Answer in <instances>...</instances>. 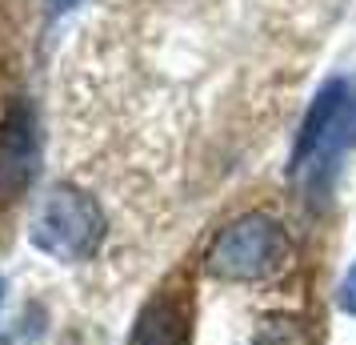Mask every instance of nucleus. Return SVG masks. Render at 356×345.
<instances>
[{
    "label": "nucleus",
    "instance_id": "obj_1",
    "mask_svg": "<svg viewBox=\"0 0 356 345\" xmlns=\"http://www.w3.org/2000/svg\"><path fill=\"white\" fill-rule=\"evenodd\" d=\"M292 257L289 229L264 213L236 217L209 249V273L220 281H264L276 277Z\"/></svg>",
    "mask_w": 356,
    "mask_h": 345
},
{
    "label": "nucleus",
    "instance_id": "obj_2",
    "mask_svg": "<svg viewBox=\"0 0 356 345\" xmlns=\"http://www.w3.org/2000/svg\"><path fill=\"white\" fill-rule=\"evenodd\" d=\"M29 241L56 261H84L104 241V213L88 193L60 185L40 201L29 225Z\"/></svg>",
    "mask_w": 356,
    "mask_h": 345
},
{
    "label": "nucleus",
    "instance_id": "obj_3",
    "mask_svg": "<svg viewBox=\"0 0 356 345\" xmlns=\"http://www.w3.org/2000/svg\"><path fill=\"white\" fill-rule=\"evenodd\" d=\"M344 148H356V77H337L316 93L292 148V173L328 169Z\"/></svg>",
    "mask_w": 356,
    "mask_h": 345
},
{
    "label": "nucleus",
    "instance_id": "obj_4",
    "mask_svg": "<svg viewBox=\"0 0 356 345\" xmlns=\"http://www.w3.org/2000/svg\"><path fill=\"white\" fill-rule=\"evenodd\" d=\"M40 164V137L29 105H8L0 116V205L24 197Z\"/></svg>",
    "mask_w": 356,
    "mask_h": 345
},
{
    "label": "nucleus",
    "instance_id": "obj_5",
    "mask_svg": "<svg viewBox=\"0 0 356 345\" xmlns=\"http://www.w3.org/2000/svg\"><path fill=\"white\" fill-rule=\"evenodd\" d=\"M129 345H193V301L156 293L136 317Z\"/></svg>",
    "mask_w": 356,
    "mask_h": 345
},
{
    "label": "nucleus",
    "instance_id": "obj_6",
    "mask_svg": "<svg viewBox=\"0 0 356 345\" xmlns=\"http://www.w3.org/2000/svg\"><path fill=\"white\" fill-rule=\"evenodd\" d=\"M337 301H340V309H344V313H353V317H356V265L348 269V277L340 281Z\"/></svg>",
    "mask_w": 356,
    "mask_h": 345
},
{
    "label": "nucleus",
    "instance_id": "obj_7",
    "mask_svg": "<svg viewBox=\"0 0 356 345\" xmlns=\"http://www.w3.org/2000/svg\"><path fill=\"white\" fill-rule=\"evenodd\" d=\"M72 4H81V0H52V13H68Z\"/></svg>",
    "mask_w": 356,
    "mask_h": 345
},
{
    "label": "nucleus",
    "instance_id": "obj_8",
    "mask_svg": "<svg viewBox=\"0 0 356 345\" xmlns=\"http://www.w3.org/2000/svg\"><path fill=\"white\" fill-rule=\"evenodd\" d=\"M0 301H4V281H0Z\"/></svg>",
    "mask_w": 356,
    "mask_h": 345
}]
</instances>
